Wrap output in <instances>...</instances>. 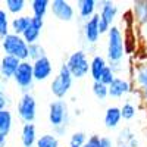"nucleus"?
Wrapping results in <instances>:
<instances>
[{"label":"nucleus","mask_w":147,"mask_h":147,"mask_svg":"<svg viewBox=\"0 0 147 147\" xmlns=\"http://www.w3.org/2000/svg\"><path fill=\"white\" fill-rule=\"evenodd\" d=\"M37 128L34 124H24L21 129V143L22 147H35L37 144Z\"/></svg>","instance_id":"obj_17"},{"label":"nucleus","mask_w":147,"mask_h":147,"mask_svg":"<svg viewBox=\"0 0 147 147\" xmlns=\"http://www.w3.org/2000/svg\"><path fill=\"white\" fill-rule=\"evenodd\" d=\"M115 78H116V74H115L112 69H110V66H107V68H106V71L103 72L102 78H100V82H103L105 85H107V87H109V85L113 82V80H115Z\"/></svg>","instance_id":"obj_32"},{"label":"nucleus","mask_w":147,"mask_h":147,"mask_svg":"<svg viewBox=\"0 0 147 147\" xmlns=\"http://www.w3.org/2000/svg\"><path fill=\"white\" fill-rule=\"evenodd\" d=\"M99 6V2L96 0H78L77 2V9H78V15L81 19L87 21L96 15V9Z\"/></svg>","instance_id":"obj_18"},{"label":"nucleus","mask_w":147,"mask_h":147,"mask_svg":"<svg viewBox=\"0 0 147 147\" xmlns=\"http://www.w3.org/2000/svg\"><path fill=\"white\" fill-rule=\"evenodd\" d=\"M5 6H6V10L9 13H13V15L19 16L24 12V9H25L27 2L25 0H6Z\"/></svg>","instance_id":"obj_25"},{"label":"nucleus","mask_w":147,"mask_h":147,"mask_svg":"<svg viewBox=\"0 0 147 147\" xmlns=\"http://www.w3.org/2000/svg\"><path fill=\"white\" fill-rule=\"evenodd\" d=\"M18 116L24 124H34L37 116V100L31 93H24L18 100Z\"/></svg>","instance_id":"obj_7"},{"label":"nucleus","mask_w":147,"mask_h":147,"mask_svg":"<svg viewBox=\"0 0 147 147\" xmlns=\"http://www.w3.org/2000/svg\"><path fill=\"white\" fill-rule=\"evenodd\" d=\"M87 136H85V132L82 131H77L71 134V138H69V146H75V147H82L85 143H87Z\"/></svg>","instance_id":"obj_31"},{"label":"nucleus","mask_w":147,"mask_h":147,"mask_svg":"<svg viewBox=\"0 0 147 147\" xmlns=\"http://www.w3.org/2000/svg\"><path fill=\"white\" fill-rule=\"evenodd\" d=\"M69 147H75V146H69Z\"/></svg>","instance_id":"obj_37"},{"label":"nucleus","mask_w":147,"mask_h":147,"mask_svg":"<svg viewBox=\"0 0 147 147\" xmlns=\"http://www.w3.org/2000/svg\"><path fill=\"white\" fill-rule=\"evenodd\" d=\"M109 66L107 59L100 56V55H94L90 60V77L93 78L94 82L100 81L103 72L106 71V68Z\"/></svg>","instance_id":"obj_16"},{"label":"nucleus","mask_w":147,"mask_h":147,"mask_svg":"<svg viewBox=\"0 0 147 147\" xmlns=\"http://www.w3.org/2000/svg\"><path fill=\"white\" fill-rule=\"evenodd\" d=\"M99 21H100V15L96 13L93 18L84 21L82 25V37L84 41L87 43V46H94L100 38V30H99Z\"/></svg>","instance_id":"obj_9"},{"label":"nucleus","mask_w":147,"mask_h":147,"mask_svg":"<svg viewBox=\"0 0 147 147\" xmlns=\"http://www.w3.org/2000/svg\"><path fill=\"white\" fill-rule=\"evenodd\" d=\"M21 63V60L13 57V56H7L3 55L0 59V77L3 80H13L15 74L18 71V66Z\"/></svg>","instance_id":"obj_11"},{"label":"nucleus","mask_w":147,"mask_h":147,"mask_svg":"<svg viewBox=\"0 0 147 147\" xmlns=\"http://www.w3.org/2000/svg\"><path fill=\"white\" fill-rule=\"evenodd\" d=\"M31 18L30 15H19L16 18L12 19L10 22V30L13 34L16 35H22L24 32L27 31V28L30 27V24H31Z\"/></svg>","instance_id":"obj_22"},{"label":"nucleus","mask_w":147,"mask_h":147,"mask_svg":"<svg viewBox=\"0 0 147 147\" xmlns=\"http://www.w3.org/2000/svg\"><path fill=\"white\" fill-rule=\"evenodd\" d=\"M116 143H118V146L125 144L128 147H138V140L136 138V134L128 127H125L124 129L119 131L118 137H116Z\"/></svg>","instance_id":"obj_23"},{"label":"nucleus","mask_w":147,"mask_h":147,"mask_svg":"<svg viewBox=\"0 0 147 147\" xmlns=\"http://www.w3.org/2000/svg\"><path fill=\"white\" fill-rule=\"evenodd\" d=\"M13 125V116L9 109H3L0 110V137L7 138L9 132Z\"/></svg>","instance_id":"obj_21"},{"label":"nucleus","mask_w":147,"mask_h":147,"mask_svg":"<svg viewBox=\"0 0 147 147\" xmlns=\"http://www.w3.org/2000/svg\"><path fill=\"white\" fill-rule=\"evenodd\" d=\"M49 122L57 138L66 134L69 127V107L65 100L56 99L49 105Z\"/></svg>","instance_id":"obj_2"},{"label":"nucleus","mask_w":147,"mask_h":147,"mask_svg":"<svg viewBox=\"0 0 147 147\" xmlns=\"http://www.w3.org/2000/svg\"><path fill=\"white\" fill-rule=\"evenodd\" d=\"M91 90H93V94H94L99 100H105L106 97L109 96V87H107V85H105L103 82H100V81L93 82Z\"/></svg>","instance_id":"obj_29"},{"label":"nucleus","mask_w":147,"mask_h":147,"mask_svg":"<svg viewBox=\"0 0 147 147\" xmlns=\"http://www.w3.org/2000/svg\"><path fill=\"white\" fill-rule=\"evenodd\" d=\"M13 81L16 82V85L24 90L25 93H28V90L32 87L34 84V71H32V62L31 60H24L19 63L18 71L13 77Z\"/></svg>","instance_id":"obj_8"},{"label":"nucleus","mask_w":147,"mask_h":147,"mask_svg":"<svg viewBox=\"0 0 147 147\" xmlns=\"http://www.w3.org/2000/svg\"><path fill=\"white\" fill-rule=\"evenodd\" d=\"M10 34V22H9V16L6 13V10L0 9V38Z\"/></svg>","instance_id":"obj_28"},{"label":"nucleus","mask_w":147,"mask_h":147,"mask_svg":"<svg viewBox=\"0 0 147 147\" xmlns=\"http://www.w3.org/2000/svg\"><path fill=\"white\" fill-rule=\"evenodd\" d=\"M50 10L55 18L63 22H71L75 18V9L68 0H53L50 2Z\"/></svg>","instance_id":"obj_10"},{"label":"nucleus","mask_w":147,"mask_h":147,"mask_svg":"<svg viewBox=\"0 0 147 147\" xmlns=\"http://www.w3.org/2000/svg\"><path fill=\"white\" fill-rule=\"evenodd\" d=\"M2 49L5 55L7 56H13L16 59H19L21 62L24 60H30V55H28V49L30 46L27 44V41L22 38V35H16L13 32L7 34L5 38H2Z\"/></svg>","instance_id":"obj_3"},{"label":"nucleus","mask_w":147,"mask_h":147,"mask_svg":"<svg viewBox=\"0 0 147 147\" xmlns=\"http://www.w3.org/2000/svg\"><path fill=\"white\" fill-rule=\"evenodd\" d=\"M65 65L68 66L69 72L72 74L74 78L77 80H81L84 77H87L90 74V60H88V56L85 53V50H75L72 52Z\"/></svg>","instance_id":"obj_4"},{"label":"nucleus","mask_w":147,"mask_h":147,"mask_svg":"<svg viewBox=\"0 0 147 147\" xmlns=\"http://www.w3.org/2000/svg\"><path fill=\"white\" fill-rule=\"evenodd\" d=\"M35 147H59V138L55 134H43L37 140Z\"/></svg>","instance_id":"obj_26"},{"label":"nucleus","mask_w":147,"mask_h":147,"mask_svg":"<svg viewBox=\"0 0 147 147\" xmlns=\"http://www.w3.org/2000/svg\"><path fill=\"white\" fill-rule=\"evenodd\" d=\"M72 82H74V77L69 72L68 66L63 63L60 66L59 72L56 74V77L53 78L52 84H50V91L56 99L63 100V97L69 93V90L72 87Z\"/></svg>","instance_id":"obj_5"},{"label":"nucleus","mask_w":147,"mask_h":147,"mask_svg":"<svg viewBox=\"0 0 147 147\" xmlns=\"http://www.w3.org/2000/svg\"><path fill=\"white\" fill-rule=\"evenodd\" d=\"M131 80L147 107V59L134 62L131 68Z\"/></svg>","instance_id":"obj_6"},{"label":"nucleus","mask_w":147,"mask_h":147,"mask_svg":"<svg viewBox=\"0 0 147 147\" xmlns=\"http://www.w3.org/2000/svg\"><path fill=\"white\" fill-rule=\"evenodd\" d=\"M127 55V41L122 30L118 25H112L107 32L106 43V59L109 65H122Z\"/></svg>","instance_id":"obj_1"},{"label":"nucleus","mask_w":147,"mask_h":147,"mask_svg":"<svg viewBox=\"0 0 147 147\" xmlns=\"http://www.w3.org/2000/svg\"><path fill=\"white\" fill-rule=\"evenodd\" d=\"M132 18L140 25H147V0H136L132 2Z\"/></svg>","instance_id":"obj_20"},{"label":"nucleus","mask_w":147,"mask_h":147,"mask_svg":"<svg viewBox=\"0 0 147 147\" xmlns=\"http://www.w3.org/2000/svg\"><path fill=\"white\" fill-rule=\"evenodd\" d=\"M28 55H30L28 59L31 60V62H35V60H38L41 57H46V50L40 43H34V44H30Z\"/></svg>","instance_id":"obj_27"},{"label":"nucleus","mask_w":147,"mask_h":147,"mask_svg":"<svg viewBox=\"0 0 147 147\" xmlns=\"http://www.w3.org/2000/svg\"><path fill=\"white\" fill-rule=\"evenodd\" d=\"M131 91H132L131 82L125 78H121V77H116L113 80V82L109 85V97H113V99L124 97Z\"/></svg>","instance_id":"obj_14"},{"label":"nucleus","mask_w":147,"mask_h":147,"mask_svg":"<svg viewBox=\"0 0 147 147\" xmlns=\"http://www.w3.org/2000/svg\"><path fill=\"white\" fill-rule=\"evenodd\" d=\"M32 71H34V80L35 81H46L53 72L52 60L47 56L35 60V62H32Z\"/></svg>","instance_id":"obj_12"},{"label":"nucleus","mask_w":147,"mask_h":147,"mask_svg":"<svg viewBox=\"0 0 147 147\" xmlns=\"http://www.w3.org/2000/svg\"><path fill=\"white\" fill-rule=\"evenodd\" d=\"M99 7H100V19L106 21L109 25H113V22L118 16V6L115 2H112V0H102V2H99Z\"/></svg>","instance_id":"obj_15"},{"label":"nucleus","mask_w":147,"mask_h":147,"mask_svg":"<svg viewBox=\"0 0 147 147\" xmlns=\"http://www.w3.org/2000/svg\"><path fill=\"white\" fill-rule=\"evenodd\" d=\"M3 96V91H2V81H0V97Z\"/></svg>","instance_id":"obj_35"},{"label":"nucleus","mask_w":147,"mask_h":147,"mask_svg":"<svg viewBox=\"0 0 147 147\" xmlns=\"http://www.w3.org/2000/svg\"><path fill=\"white\" fill-rule=\"evenodd\" d=\"M118 147H128V146H125V144H122V146H118Z\"/></svg>","instance_id":"obj_36"},{"label":"nucleus","mask_w":147,"mask_h":147,"mask_svg":"<svg viewBox=\"0 0 147 147\" xmlns=\"http://www.w3.org/2000/svg\"><path fill=\"white\" fill-rule=\"evenodd\" d=\"M122 121V113H121V107L118 106H110L106 109L105 112V125L107 129H115L119 127Z\"/></svg>","instance_id":"obj_19"},{"label":"nucleus","mask_w":147,"mask_h":147,"mask_svg":"<svg viewBox=\"0 0 147 147\" xmlns=\"http://www.w3.org/2000/svg\"><path fill=\"white\" fill-rule=\"evenodd\" d=\"M82 147H102V137L100 136H90L87 143Z\"/></svg>","instance_id":"obj_33"},{"label":"nucleus","mask_w":147,"mask_h":147,"mask_svg":"<svg viewBox=\"0 0 147 147\" xmlns=\"http://www.w3.org/2000/svg\"><path fill=\"white\" fill-rule=\"evenodd\" d=\"M43 27H44V19L35 18V16L31 18L30 27L27 28L25 32L22 34V38L27 41L28 46H30V44H34V43H38V38H40V35H41Z\"/></svg>","instance_id":"obj_13"},{"label":"nucleus","mask_w":147,"mask_h":147,"mask_svg":"<svg viewBox=\"0 0 147 147\" xmlns=\"http://www.w3.org/2000/svg\"><path fill=\"white\" fill-rule=\"evenodd\" d=\"M121 113H122V119L124 121H131L136 118L137 115V109L131 102H127L121 106Z\"/></svg>","instance_id":"obj_30"},{"label":"nucleus","mask_w":147,"mask_h":147,"mask_svg":"<svg viewBox=\"0 0 147 147\" xmlns=\"http://www.w3.org/2000/svg\"><path fill=\"white\" fill-rule=\"evenodd\" d=\"M102 147H115L112 138L109 137H102Z\"/></svg>","instance_id":"obj_34"},{"label":"nucleus","mask_w":147,"mask_h":147,"mask_svg":"<svg viewBox=\"0 0 147 147\" xmlns=\"http://www.w3.org/2000/svg\"><path fill=\"white\" fill-rule=\"evenodd\" d=\"M30 5H31V10H32V16L41 18V19H44L47 10L50 9V2L49 0H32Z\"/></svg>","instance_id":"obj_24"}]
</instances>
